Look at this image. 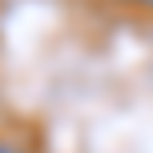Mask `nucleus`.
<instances>
[{
  "instance_id": "f257e3e1",
  "label": "nucleus",
  "mask_w": 153,
  "mask_h": 153,
  "mask_svg": "<svg viewBox=\"0 0 153 153\" xmlns=\"http://www.w3.org/2000/svg\"><path fill=\"white\" fill-rule=\"evenodd\" d=\"M0 153H20L16 145H4V141H0Z\"/></svg>"
},
{
  "instance_id": "f03ea898",
  "label": "nucleus",
  "mask_w": 153,
  "mask_h": 153,
  "mask_svg": "<svg viewBox=\"0 0 153 153\" xmlns=\"http://www.w3.org/2000/svg\"><path fill=\"white\" fill-rule=\"evenodd\" d=\"M137 4H149V0H137Z\"/></svg>"
},
{
  "instance_id": "7ed1b4c3",
  "label": "nucleus",
  "mask_w": 153,
  "mask_h": 153,
  "mask_svg": "<svg viewBox=\"0 0 153 153\" xmlns=\"http://www.w3.org/2000/svg\"><path fill=\"white\" fill-rule=\"evenodd\" d=\"M149 8H153V0H149Z\"/></svg>"
}]
</instances>
